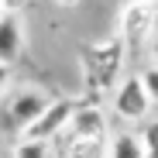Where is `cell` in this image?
Segmentation results:
<instances>
[{"instance_id": "cell-15", "label": "cell", "mask_w": 158, "mask_h": 158, "mask_svg": "<svg viewBox=\"0 0 158 158\" xmlns=\"http://www.w3.org/2000/svg\"><path fill=\"white\" fill-rule=\"evenodd\" d=\"M55 4H59V7H65V10H69V7H79V0H55Z\"/></svg>"}, {"instance_id": "cell-9", "label": "cell", "mask_w": 158, "mask_h": 158, "mask_svg": "<svg viewBox=\"0 0 158 158\" xmlns=\"http://www.w3.org/2000/svg\"><path fill=\"white\" fill-rule=\"evenodd\" d=\"M14 158H52V148H48L45 141L17 138V144H14Z\"/></svg>"}, {"instance_id": "cell-10", "label": "cell", "mask_w": 158, "mask_h": 158, "mask_svg": "<svg viewBox=\"0 0 158 158\" xmlns=\"http://www.w3.org/2000/svg\"><path fill=\"white\" fill-rule=\"evenodd\" d=\"M141 144H144V158H158V117H151V120H144V127H141Z\"/></svg>"}, {"instance_id": "cell-2", "label": "cell", "mask_w": 158, "mask_h": 158, "mask_svg": "<svg viewBox=\"0 0 158 158\" xmlns=\"http://www.w3.org/2000/svg\"><path fill=\"white\" fill-rule=\"evenodd\" d=\"M158 31V7H148V4H124L120 17H117V35L127 48H141L144 41L151 45Z\"/></svg>"}, {"instance_id": "cell-18", "label": "cell", "mask_w": 158, "mask_h": 158, "mask_svg": "<svg viewBox=\"0 0 158 158\" xmlns=\"http://www.w3.org/2000/svg\"><path fill=\"white\" fill-rule=\"evenodd\" d=\"M0 158H4V155H0Z\"/></svg>"}, {"instance_id": "cell-14", "label": "cell", "mask_w": 158, "mask_h": 158, "mask_svg": "<svg viewBox=\"0 0 158 158\" xmlns=\"http://www.w3.org/2000/svg\"><path fill=\"white\" fill-rule=\"evenodd\" d=\"M148 48H151V65H158V31H155V38H151Z\"/></svg>"}, {"instance_id": "cell-8", "label": "cell", "mask_w": 158, "mask_h": 158, "mask_svg": "<svg viewBox=\"0 0 158 158\" xmlns=\"http://www.w3.org/2000/svg\"><path fill=\"white\" fill-rule=\"evenodd\" d=\"M107 158H144V144L131 131H117L107 144Z\"/></svg>"}, {"instance_id": "cell-5", "label": "cell", "mask_w": 158, "mask_h": 158, "mask_svg": "<svg viewBox=\"0 0 158 158\" xmlns=\"http://www.w3.org/2000/svg\"><path fill=\"white\" fill-rule=\"evenodd\" d=\"M76 107H79L76 100H52V103H48V110H45V114L28 127V131H24L21 138H31V141H45V144H52V141H55L62 131L69 127Z\"/></svg>"}, {"instance_id": "cell-13", "label": "cell", "mask_w": 158, "mask_h": 158, "mask_svg": "<svg viewBox=\"0 0 158 158\" xmlns=\"http://www.w3.org/2000/svg\"><path fill=\"white\" fill-rule=\"evenodd\" d=\"M7 83H10V69H7V65H0V93L7 89Z\"/></svg>"}, {"instance_id": "cell-1", "label": "cell", "mask_w": 158, "mask_h": 158, "mask_svg": "<svg viewBox=\"0 0 158 158\" xmlns=\"http://www.w3.org/2000/svg\"><path fill=\"white\" fill-rule=\"evenodd\" d=\"M124 52L127 45L120 41V35H110V38H103L96 45H89L83 52V65H86V83L93 93H107L110 86L120 83V69H124Z\"/></svg>"}, {"instance_id": "cell-11", "label": "cell", "mask_w": 158, "mask_h": 158, "mask_svg": "<svg viewBox=\"0 0 158 158\" xmlns=\"http://www.w3.org/2000/svg\"><path fill=\"white\" fill-rule=\"evenodd\" d=\"M138 76H141V86H144L148 100L158 107V65H148V69H141Z\"/></svg>"}, {"instance_id": "cell-17", "label": "cell", "mask_w": 158, "mask_h": 158, "mask_svg": "<svg viewBox=\"0 0 158 158\" xmlns=\"http://www.w3.org/2000/svg\"><path fill=\"white\" fill-rule=\"evenodd\" d=\"M0 14H4V0H0Z\"/></svg>"}, {"instance_id": "cell-7", "label": "cell", "mask_w": 158, "mask_h": 158, "mask_svg": "<svg viewBox=\"0 0 158 158\" xmlns=\"http://www.w3.org/2000/svg\"><path fill=\"white\" fill-rule=\"evenodd\" d=\"M24 45V28L14 14H0V65H14Z\"/></svg>"}, {"instance_id": "cell-6", "label": "cell", "mask_w": 158, "mask_h": 158, "mask_svg": "<svg viewBox=\"0 0 158 158\" xmlns=\"http://www.w3.org/2000/svg\"><path fill=\"white\" fill-rule=\"evenodd\" d=\"M48 96L41 93V89H21V93H14L10 96V103H7V117H10V124L14 127H21V134L28 131L45 110H48Z\"/></svg>"}, {"instance_id": "cell-16", "label": "cell", "mask_w": 158, "mask_h": 158, "mask_svg": "<svg viewBox=\"0 0 158 158\" xmlns=\"http://www.w3.org/2000/svg\"><path fill=\"white\" fill-rule=\"evenodd\" d=\"M127 4H148V7H158V0H127Z\"/></svg>"}, {"instance_id": "cell-12", "label": "cell", "mask_w": 158, "mask_h": 158, "mask_svg": "<svg viewBox=\"0 0 158 158\" xmlns=\"http://www.w3.org/2000/svg\"><path fill=\"white\" fill-rule=\"evenodd\" d=\"M24 7H28V0H4V14H14L17 17Z\"/></svg>"}, {"instance_id": "cell-3", "label": "cell", "mask_w": 158, "mask_h": 158, "mask_svg": "<svg viewBox=\"0 0 158 158\" xmlns=\"http://www.w3.org/2000/svg\"><path fill=\"white\" fill-rule=\"evenodd\" d=\"M151 107H155V103L148 100L138 72L124 76L120 83H117V89H114V114H117L120 120H127V124H144V120L151 117Z\"/></svg>"}, {"instance_id": "cell-4", "label": "cell", "mask_w": 158, "mask_h": 158, "mask_svg": "<svg viewBox=\"0 0 158 158\" xmlns=\"http://www.w3.org/2000/svg\"><path fill=\"white\" fill-rule=\"evenodd\" d=\"M59 138H65V141H110L107 114H103L96 103H79L72 120H69V127Z\"/></svg>"}]
</instances>
